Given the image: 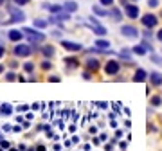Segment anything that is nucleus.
Listing matches in <instances>:
<instances>
[{
    "label": "nucleus",
    "mask_w": 162,
    "mask_h": 151,
    "mask_svg": "<svg viewBox=\"0 0 162 151\" xmlns=\"http://www.w3.org/2000/svg\"><path fill=\"white\" fill-rule=\"evenodd\" d=\"M65 63H67V65H70V67H76V65H78V59H76V58H67V59H65Z\"/></svg>",
    "instance_id": "obj_22"
},
{
    "label": "nucleus",
    "mask_w": 162,
    "mask_h": 151,
    "mask_svg": "<svg viewBox=\"0 0 162 151\" xmlns=\"http://www.w3.org/2000/svg\"><path fill=\"white\" fill-rule=\"evenodd\" d=\"M96 47L97 49H108V47H110V42H106V40H97Z\"/></svg>",
    "instance_id": "obj_17"
},
{
    "label": "nucleus",
    "mask_w": 162,
    "mask_h": 151,
    "mask_svg": "<svg viewBox=\"0 0 162 151\" xmlns=\"http://www.w3.org/2000/svg\"><path fill=\"white\" fill-rule=\"evenodd\" d=\"M121 135H123V131H121V129H117V131H115V137H117V139H121Z\"/></svg>",
    "instance_id": "obj_40"
},
{
    "label": "nucleus",
    "mask_w": 162,
    "mask_h": 151,
    "mask_svg": "<svg viewBox=\"0 0 162 151\" xmlns=\"http://www.w3.org/2000/svg\"><path fill=\"white\" fill-rule=\"evenodd\" d=\"M92 11L96 13V15H99V16H106V15H108V11H105V9H101L99 5H94V7H92Z\"/></svg>",
    "instance_id": "obj_19"
},
{
    "label": "nucleus",
    "mask_w": 162,
    "mask_h": 151,
    "mask_svg": "<svg viewBox=\"0 0 162 151\" xmlns=\"http://www.w3.org/2000/svg\"><path fill=\"white\" fill-rule=\"evenodd\" d=\"M47 9H49L51 13H54V15H58V13H61L63 9V5H58V4H52V5H45Z\"/></svg>",
    "instance_id": "obj_15"
},
{
    "label": "nucleus",
    "mask_w": 162,
    "mask_h": 151,
    "mask_svg": "<svg viewBox=\"0 0 162 151\" xmlns=\"http://www.w3.org/2000/svg\"><path fill=\"white\" fill-rule=\"evenodd\" d=\"M31 108H32V110H40V108H42V106H40V102H34V104H32Z\"/></svg>",
    "instance_id": "obj_35"
},
{
    "label": "nucleus",
    "mask_w": 162,
    "mask_h": 151,
    "mask_svg": "<svg viewBox=\"0 0 162 151\" xmlns=\"http://www.w3.org/2000/svg\"><path fill=\"white\" fill-rule=\"evenodd\" d=\"M148 79H150V83L153 86H160L162 85V74L160 72H151V74H148Z\"/></svg>",
    "instance_id": "obj_8"
},
{
    "label": "nucleus",
    "mask_w": 162,
    "mask_h": 151,
    "mask_svg": "<svg viewBox=\"0 0 162 151\" xmlns=\"http://www.w3.org/2000/svg\"><path fill=\"white\" fill-rule=\"evenodd\" d=\"M7 38L11 40V42H20V40L24 38V32H22V31H16V29H13V31H9Z\"/></svg>",
    "instance_id": "obj_12"
},
{
    "label": "nucleus",
    "mask_w": 162,
    "mask_h": 151,
    "mask_svg": "<svg viewBox=\"0 0 162 151\" xmlns=\"http://www.w3.org/2000/svg\"><path fill=\"white\" fill-rule=\"evenodd\" d=\"M0 144H2V148H9V142H5V140H2Z\"/></svg>",
    "instance_id": "obj_38"
},
{
    "label": "nucleus",
    "mask_w": 162,
    "mask_h": 151,
    "mask_svg": "<svg viewBox=\"0 0 162 151\" xmlns=\"http://www.w3.org/2000/svg\"><path fill=\"white\" fill-rule=\"evenodd\" d=\"M15 4H18V5H25V4H29V0H15Z\"/></svg>",
    "instance_id": "obj_29"
},
{
    "label": "nucleus",
    "mask_w": 162,
    "mask_h": 151,
    "mask_svg": "<svg viewBox=\"0 0 162 151\" xmlns=\"http://www.w3.org/2000/svg\"><path fill=\"white\" fill-rule=\"evenodd\" d=\"M36 151H45V146H38V148H36Z\"/></svg>",
    "instance_id": "obj_41"
},
{
    "label": "nucleus",
    "mask_w": 162,
    "mask_h": 151,
    "mask_svg": "<svg viewBox=\"0 0 162 151\" xmlns=\"http://www.w3.org/2000/svg\"><path fill=\"white\" fill-rule=\"evenodd\" d=\"M43 54H45V56H54V49H52V47H45Z\"/></svg>",
    "instance_id": "obj_23"
},
{
    "label": "nucleus",
    "mask_w": 162,
    "mask_h": 151,
    "mask_svg": "<svg viewBox=\"0 0 162 151\" xmlns=\"http://www.w3.org/2000/svg\"><path fill=\"white\" fill-rule=\"evenodd\" d=\"M157 38H159V42H162V29L157 32Z\"/></svg>",
    "instance_id": "obj_37"
},
{
    "label": "nucleus",
    "mask_w": 162,
    "mask_h": 151,
    "mask_svg": "<svg viewBox=\"0 0 162 151\" xmlns=\"http://www.w3.org/2000/svg\"><path fill=\"white\" fill-rule=\"evenodd\" d=\"M101 4H103V5H112L113 0H101Z\"/></svg>",
    "instance_id": "obj_31"
},
{
    "label": "nucleus",
    "mask_w": 162,
    "mask_h": 151,
    "mask_svg": "<svg viewBox=\"0 0 162 151\" xmlns=\"http://www.w3.org/2000/svg\"><path fill=\"white\" fill-rule=\"evenodd\" d=\"M148 5H150V7H157V5H159V0H148Z\"/></svg>",
    "instance_id": "obj_25"
},
{
    "label": "nucleus",
    "mask_w": 162,
    "mask_h": 151,
    "mask_svg": "<svg viewBox=\"0 0 162 151\" xmlns=\"http://www.w3.org/2000/svg\"><path fill=\"white\" fill-rule=\"evenodd\" d=\"M126 146H128V142H124V140H121V142H119V148H121V151H124V149H126Z\"/></svg>",
    "instance_id": "obj_28"
},
{
    "label": "nucleus",
    "mask_w": 162,
    "mask_h": 151,
    "mask_svg": "<svg viewBox=\"0 0 162 151\" xmlns=\"http://www.w3.org/2000/svg\"><path fill=\"white\" fill-rule=\"evenodd\" d=\"M42 67L47 70V68H51V63H49V61H43V65H42Z\"/></svg>",
    "instance_id": "obj_34"
},
{
    "label": "nucleus",
    "mask_w": 162,
    "mask_h": 151,
    "mask_svg": "<svg viewBox=\"0 0 162 151\" xmlns=\"http://www.w3.org/2000/svg\"><path fill=\"white\" fill-rule=\"evenodd\" d=\"M22 32L29 34V36H31V42H42V40L45 38L42 32H38V31H34V29H29V27H25V29H24Z\"/></svg>",
    "instance_id": "obj_6"
},
{
    "label": "nucleus",
    "mask_w": 162,
    "mask_h": 151,
    "mask_svg": "<svg viewBox=\"0 0 162 151\" xmlns=\"http://www.w3.org/2000/svg\"><path fill=\"white\" fill-rule=\"evenodd\" d=\"M2 56H4V47L0 45V58H2Z\"/></svg>",
    "instance_id": "obj_42"
},
{
    "label": "nucleus",
    "mask_w": 162,
    "mask_h": 151,
    "mask_svg": "<svg viewBox=\"0 0 162 151\" xmlns=\"http://www.w3.org/2000/svg\"><path fill=\"white\" fill-rule=\"evenodd\" d=\"M34 27H38V29H45L47 22H45V20H34Z\"/></svg>",
    "instance_id": "obj_21"
},
{
    "label": "nucleus",
    "mask_w": 162,
    "mask_h": 151,
    "mask_svg": "<svg viewBox=\"0 0 162 151\" xmlns=\"http://www.w3.org/2000/svg\"><path fill=\"white\" fill-rule=\"evenodd\" d=\"M11 151H20V149H11Z\"/></svg>",
    "instance_id": "obj_44"
},
{
    "label": "nucleus",
    "mask_w": 162,
    "mask_h": 151,
    "mask_svg": "<svg viewBox=\"0 0 162 151\" xmlns=\"http://www.w3.org/2000/svg\"><path fill=\"white\" fill-rule=\"evenodd\" d=\"M90 29L94 31V32H96V34H99V36H105V34H106V29H105V27L103 25H99V22H97V20H90Z\"/></svg>",
    "instance_id": "obj_7"
},
{
    "label": "nucleus",
    "mask_w": 162,
    "mask_h": 151,
    "mask_svg": "<svg viewBox=\"0 0 162 151\" xmlns=\"http://www.w3.org/2000/svg\"><path fill=\"white\" fill-rule=\"evenodd\" d=\"M15 54H16V56L25 58V56H29V54H31V47L29 45H16L15 47Z\"/></svg>",
    "instance_id": "obj_10"
},
{
    "label": "nucleus",
    "mask_w": 162,
    "mask_h": 151,
    "mask_svg": "<svg viewBox=\"0 0 162 151\" xmlns=\"http://www.w3.org/2000/svg\"><path fill=\"white\" fill-rule=\"evenodd\" d=\"M140 22H142V25L146 27V29H153V27L159 24V18L155 15H151V13H148V15H144L142 18H140Z\"/></svg>",
    "instance_id": "obj_1"
},
{
    "label": "nucleus",
    "mask_w": 162,
    "mask_h": 151,
    "mask_svg": "<svg viewBox=\"0 0 162 151\" xmlns=\"http://www.w3.org/2000/svg\"><path fill=\"white\" fill-rule=\"evenodd\" d=\"M112 149H113V148L110 146V144H106V146H105V151H112Z\"/></svg>",
    "instance_id": "obj_39"
},
{
    "label": "nucleus",
    "mask_w": 162,
    "mask_h": 151,
    "mask_svg": "<svg viewBox=\"0 0 162 151\" xmlns=\"http://www.w3.org/2000/svg\"><path fill=\"white\" fill-rule=\"evenodd\" d=\"M63 9H65L67 13H74V11L78 9V4H76V2H72V0H69V2H65V4H63Z\"/></svg>",
    "instance_id": "obj_13"
},
{
    "label": "nucleus",
    "mask_w": 162,
    "mask_h": 151,
    "mask_svg": "<svg viewBox=\"0 0 162 151\" xmlns=\"http://www.w3.org/2000/svg\"><path fill=\"white\" fill-rule=\"evenodd\" d=\"M90 133H92V135H96V133H97V128H96V126H92V128H90Z\"/></svg>",
    "instance_id": "obj_36"
},
{
    "label": "nucleus",
    "mask_w": 162,
    "mask_h": 151,
    "mask_svg": "<svg viewBox=\"0 0 162 151\" xmlns=\"http://www.w3.org/2000/svg\"><path fill=\"white\" fill-rule=\"evenodd\" d=\"M24 68H25L27 72H31L32 68H34V65H32V63H25V65H24Z\"/></svg>",
    "instance_id": "obj_27"
},
{
    "label": "nucleus",
    "mask_w": 162,
    "mask_h": 151,
    "mask_svg": "<svg viewBox=\"0 0 162 151\" xmlns=\"http://www.w3.org/2000/svg\"><path fill=\"white\" fill-rule=\"evenodd\" d=\"M124 13H126V16H128V18H132V20H135V18L140 15V11H139V7H137L135 4H126Z\"/></svg>",
    "instance_id": "obj_4"
},
{
    "label": "nucleus",
    "mask_w": 162,
    "mask_h": 151,
    "mask_svg": "<svg viewBox=\"0 0 162 151\" xmlns=\"http://www.w3.org/2000/svg\"><path fill=\"white\" fill-rule=\"evenodd\" d=\"M0 112H2L4 115H9L13 112V106L11 104H2V106H0Z\"/></svg>",
    "instance_id": "obj_20"
},
{
    "label": "nucleus",
    "mask_w": 162,
    "mask_h": 151,
    "mask_svg": "<svg viewBox=\"0 0 162 151\" xmlns=\"http://www.w3.org/2000/svg\"><path fill=\"white\" fill-rule=\"evenodd\" d=\"M86 67H88L90 70H97V68H99V61H97V59H88Z\"/></svg>",
    "instance_id": "obj_18"
},
{
    "label": "nucleus",
    "mask_w": 162,
    "mask_h": 151,
    "mask_svg": "<svg viewBox=\"0 0 162 151\" xmlns=\"http://www.w3.org/2000/svg\"><path fill=\"white\" fill-rule=\"evenodd\" d=\"M99 108H108V102H97Z\"/></svg>",
    "instance_id": "obj_33"
},
{
    "label": "nucleus",
    "mask_w": 162,
    "mask_h": 151,
    "mask_svg": "<svg viewBox=\"0 0 162 151\" xmlns=\"http://www.w3.org/2000/svg\"><path fill=\"white\" fill-rule=\"evenodd\" d=\"M7 11L11 13V24H15V22H24L25 20V15L22 11H18L16 7H7Z\"/></svg>",
    "instance_id": "obj_5"
},
{
    "label": "nucleus",
    "mask_w": 162,
    "mask_h": 151,
    "mask_svg": "<svg viewBox=\"0 0 162 151\" xmlns=\"http://www.w3.org/2000/svg\"><path fill=\"white\" fill-rule=\"evenodd\" d=\"M16 110H18V112H27V106L25 104H20V106H16Z\"/></svg>",
    "instance_id": "obj_30"
},
{
    "label": "nucleus",
    "mask_w": 162,
    "mask_h": 151,
    "mask_svg": "<svg viewBox=\"0 0 162 151\" xmlns=\"http://www.w3.org/2000/svg\"><path fill=\"white\" fill-rule=\"evenodd\" d=\"M61 45H63V49L70 51V52H78V51H81V49H83V47H81L79 43H74V42H67V40H63V42H61Z\"/></svg>",
    "instance_id": "obj_11"
},
{
    "label": "nucleus",
    "mask_w": 162,
    "mask_h": 151,
    "mask_svg": "<svg viewBox=\"0 0 162 151\" xmlns=\"http://www.w3.org/2000/svg\"><path fill=\"white\" fill-rule=\"evenodd\" d=\"M2 2H4V0H0V4H2Z\"/></svg>",
    "instance_id": "obj_45"
},
{
    "label": "nucleus",
    "mask_w": 162,
    "mask_h": 151,
    "mask_svg": "<svg viewBox=\"0 0 162 151\" xmlns=\"http://www.w3.org/2000/svg\"><path fill=\"white\" fill-rule=\"evenodd\" d=\"M150 102H151V106H160L162 104V95H151Z\"/></svg>",
    "instance_id": "obj_16"
},
{
    "label": "nucleus",
    "mask_w": 162,
    "mask_h": 151,
    "mask_svg": "<svg viewBox=\"0 0 162 151\" xmlns=\"http://www.w3.org/2000/svg\"><path fill=\"white\" fill-rule=\"evenodd\" d=\"M146 52H148V49L144 45H135L133 47V54H137V56H144Z\"/></svg>",
    "instance_id": "obj_14"
},
{
    "label": "nucleus",
    "mask_w": 162,
    "mask_h": 151,
    "mask_svg": "<svg viewBox=\"0 0 162 151\" xmlns=\"http://www.w3.org/2000/svg\"><path fill=\"white\" fill-rule=\"evenodd\" d=\"M5 79H7V81H15L16 78H15V74H13V72H7V76H5Z\"/></svg>",
    "instance_id": "obj_26"
},
{
    "label": "nucleus",
    "mask_w": 162,
    "mask_h": 151,
    "mask_svg": "<svg viewBox=\"0 0 162 151\" xmlns=\"http://www.w3.org/2000/svg\"><path fill=\"white\" fill-rule=\"evenodd\" d=\"M0 72H4V67L2 65H0Z\"/></svg>",
    "instance_id": "obj_43"
},
{
    "label": "nucleus",
    "mask_w": 162,
    "mask_h": 151,
    "mask_svg": "<svg viewBox=\"0 0 162 151\" xmlns=\"http://www.w3.org/2000/svg\"><path fill=\"white\" fill-rule=\"evenodd\" d=\"M119 68H121L119 61H115V59H110V61H108V63H106L105 70H106V74H108V76H115V74L119 72Z\"/></svg>",
    "instance_id": "obj_3"
},
{
    "label": "nucleus",
    "mask_w": 162,
    "mask_h": 151,
    "mask_svg": "<svg viewBox=\"0 0 162 151\" xmlns=\"http://www.w3.org/2000/svg\"><path fill=\"white\" fill-rule=\"evenodd\" d=\"M144 36H146V38H151V31L146 29V31H144Z\"/></svg>",
    "instance_id": "obj_32"
},
{
    "label": "nucleus",
    "mask_w": 162,
    "mask_h": 151,
    "mask_svg": "<svg viewBox=\"0 0 162 151\" xmlns=\"http://www.w3.org/2000/svg\"><path fill=\"white\" fill-rule=\"evenodd\" d=\"M121 34L126 36V38H137L139 31H137V27H133V25H123L121 27Z\"/></svg>",
    "instance_id": "obj_2"
},
{
    "label": "nucleus",
    "mask_w": 162,
    "mask_h": 151,
    "mask_svg": "<svg viewBox=\"0 0 162 151\" xmlns=\"http://www.w3.org/2000/svg\"><path fill=\"white\" fill-rule=\"evenodd\" d=\"M132 2H135V0H132ZM137 2H139V0H137Z\"/></svg>",
    "instance_id": "obj_46"
},
{
    "label": "nucleus",
    "mask_w": 162,
    "mask_h": 151,
    "mask_svg": "<svg viewBox=\"0 0 162 151\" xmlns=\"http://www.w3.org/2000/svg\"><path fill=\"white\" fill-rule=\"evenodd\" d=\"M148 79V72L144 70V68H137L133 74V81H137V83H144V81Z\"/></svg>",
    "instance_id": "obj_9"
},
{
    "label": "nucleus",
    "mask_w": 162,
    "mask_h": 151,
    "mask_svg": "<svg viewBox=\"0 0 162 151\" xmlns=\"http://www.w3.org/2000/svg\"><path fill=\"white\" fill-rule=\"evenodd\" d=\"M108 13H110V15L115 18V20H121V13H119L117 9H112V11H108Z\"/></svg>",
    "instance_id": "obj_24"
}]
</instances>
